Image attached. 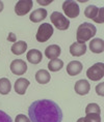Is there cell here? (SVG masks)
Listing matches in <instances>:
<instances>
[{"mask_svg":"<svg viewBox=\"0 0 104 122\" xmlns=\"http://www.w3.org/2000/svg\"><path fill=\"white\" fill-rule=\"evenodd\" d=\"M31 122H62L63 112L56 102L50 99L36 100L28 109Z\"/></svg>","mask_w":104,"mask_h":122,"instance_id":"obj_1","label":"cell"},{"mask_svg":"<svg viewBox=\"0 0 104 122\" xmlns=\"http://www.w3.org/2000/svg\"><path fill=\"white\" fill-rule=\"evenodd\" d=\"M96 32H97V29L93 24L87 23V22L80 24L77 29V33H76L77 42L85 44V41H90L92 37H94Z\"/></svg>","mask_w":104,"mask_h":122,"instance_id":"obj_2","label":"cell"},{"mask_svg":"<svg viewBox=\"0 0 104 122\" xmlns=\"http://www.w3.org/2000/svg\"><path fill=\"white\" fill-rule=\"evenodd\" d=\"M104 8H98L95 5H88L84 10L85 17L88 19L94 20L96 23H103L104 22Z\"/></svg>","mask_w":104,"mask_h":122,"instance_id":"obj_3","label":"cell"},{"mask_svg":"<svg viewBox=\"0 0 104 122\" xmlns=\"http://www.w3.org/2000/svg\"><path fill=\"white\" fill-rule=\"evenodd\" d=\"M51 23L58 30H67L70 27V21L58 11H54L50 16Z\"/></svg>","mask_w":104,"mask_h":122,"instance_id":"obj_4","label":"cell"},{"mask_svg":"<svg viewBox=\"0 0 104 122\" xmlns=\"http://www.w3.org/2000/svg\"><path fill=\"white\" fill-rule=\"evenodd\" d=\"M53 34V27L49 23H44L39 27L36 32V41L39 42H45Z\"/></svg>","mask_w":104,"mask_h":122,"instance_id":"obj_5","label":"cell"},{"mask_svg":"<svg viewBox=\"0 0 104 122\" xmlns=\"http://www.w3.org/2000/svg\"><path fill=\"white\" fill-rule=\"evenodd\" d=\"M87 78L92 81H100L104 77V64L102 62H98L90 67L87 71Z\"/></svg>","mask_w":104,"mask_h":122,"instance_id":"obj_6","label":"cell"},{"mask_svg":"<svg viewBox=\"0 0 104 122\" xmlns=\"http://www.w3.org/2000/svg\"><path fill=\"white\" fill-rule=\"evenodd\" d=\"M63 10L67 17L69 18H76L80 13V8L77 2L73 0H67L63 3Z\"/></svg>","mask_w":104,"mask_h":122,"instance_id":"obj_7","label":"cell"},{"mask_svg":"<svg viewBox=\"0 0 104 122\" xmlns=\"http://www.w3.org/2000/svg\"><path fill=\"white\" fill-rule=\"evenodd\" d=\"M32 6V0H20L17 2L16 6H15V13L17 14V16H24L31 10Z\"/></svg>","mask_w":104,"mask_h":122,"instance_id":"obj_8","label":"cell"},{"mask_svg":"<svg viewBox=\"0 0 104 122\" xmlns=\"http://www.w3.org/2000/svg\"><path fill=\"white\" fill-rule=\"evenodd\" d=\"M11 71L14 75L21 76L25 74L27 71V64L22 59H16L11 63Z\"/></svg>","mask_w":104,"mask_h":122,"instance_id":"obj_9","label":"cell"},{"mask_svg":"<svg viewBox=\"0 0 104 122\" xmlns=\"http://www.w3.org/2000/svg\"><path fill=\"white\" fill-rule=\"evenodd\" d=\"M75 92L79 95H87L90 92L91 85L87 80H79L75 83Z\"/></svg>","mask_w":104,"mask_h":122,"instance_id":"obj_10","label":"cell"},{"mask_svg":"<svg viewBox=\"0 0 104 122\" xmlns=\"http://www.w3.org/2000/svg\"><path fill=\"white\" fill-rule=\"evenodd\" d=\"M60 53H62V49L57 45L48 46L45 50V56L47 57L48 59H51V60L56 59L57 57H59Z\"/></svg>","mask_w":104,"mask_h":122,"instance_id":"obj_11","label":"cell"},{"mask_svg":"<svg viewBox=\"0 0 104 122\" xmlns=\"http://www.w3.org/2000/svg\"><path fill=\"white\" fill-rule=\"evenodd\" d=\"M87 52V45L85 44H80V42H74L70 47V53L71 55L75 57L82 56Z\"/></svg>","mask_w":104,"mask_h":122,"instance_id":"obj_12","label":"cell"},{"mask_svg":"<svg viewBox=\"0 0 104 122\" xmlns=\"http://www.w3.org/2000/svg\"><path fill=\"white\" fill-rule=\"evenodd\" d=\"M29 84H30V82L28 80H26V79H24V78L18 79L16 81V83H15V91L18 94H20V95H23V94H25Z\"/></svg>","mask_w":104,"mask_h":122,"instance_id":"obj_13","label":"cell"},{"mask_svg":"<svg viewBox=\"0 0 104 122\" xmlns=\"http://www.w3.org/2000/svg\"><path fill=\"white\" fill-rule=\"evenodd\" d=\"M26 58H27V60L31 63V64H39V63L42 61L43 55L39 50H36V49H32V50L27 52Z\"/></svg>","mask_w":104,"mask_h":122,"instance_id":"obj_14","label":"cell"},{"mask_svg":"<svg viewBox=\"0 0 104 122\" xmlns=\"http://www.w3.org/2000/svg\"><path fill=\"white\" fill-rule=\"evenodd\" d=\"M46 17H47V10L45 8H39V10H33L30 14L29 19L33 23H39V22H42L43 20H45Z\"/></svg>","mask_w":104,"mask_h":122,"instance_id":"obj_15","label":"cell"},{"mask_svg":"<svg viewBox=\"0 0 104 122\" xmlns=\"http://www.w3.org/2000/svg\"><path fill=\"white\" fill-rule=\"evenodd\" d=\"M82 71V63L79 61H71L67 65V72L70 76H77Z\"/></svg>","mask_w":104,"mask_h":122,"instance_id":"obj_16","label":"cell"},{"mask_svg":"<svg viewBox=\"0 0 104 122\" xmlns=\"http://www.w3.org/2000/svg\"><path fill=\"white\" fill-rule=\"evenodd\" d=\"M90 50L93 53L100 54L103 53L104 51V41L101 38H94L93 41H91L90 42Z\"/></svg>","mask_w":104,"mask_h":122,"instance_id":"obj_17","label":"cell"},{"mask_svg":"<svg viewBox=\"0 0 104 122\" xmlns=\"http://www.w3.org/2000/svg\"><path fill=\"white\" fill-rule=\"evenodd\" d=\"M50 79H51L50 74L45 69H41L35 74V80L40 84H47L48 82H50Z\"/></svg>","mask_w":104,"mask_h":122,"instance_id":"obj_18","label":"cell"},{"mask_svg":"<svg viewBox=\"0 0 104 122\" xmlns=\"http://www.w3.org/2000/svg\"><path fill=\"white\" fill-rule=\"evenodd\" d=\"M27 49V44L23 41H17L12 46V52L15 54V55H21L23 54L24 52L26 51Z\"/></svg>","mask_w":104,"mask_h":122,"instance_id":"obj_19","label":"cell"},{"mask_svg":"<svg viewBox=\"0 0 104 122\" xmlns=\"http://www.w3.org/2000/svg\"><path fill=\"white\" fill-rule=\"evenodd\" d=\"M11 89H12V84H11L10 80L6 78L0 79V93L3 94V95L8 94Z\"/></svg>","mask_w":104,"mask_h":122,"instance_id":"obj_20","label":"cell"},{"mask_svg":"<svg viewBox=\"0 0 104 122\" xmlns=\"http://www.w3.org/2000/svg\"><path fill=\"white\" fill-rule=\"evenodd\" d=\"M63 66H64V61L58 59V58L51 60L48 63V68L50 71H58L63 68Z\"/></svg>","mask_w":104,"mask_h":122,"instance_id":"obj_21","label":"cell"},{"mask_svg":"<svg viewBox=\"0 0 104 122\" xmlns=\"http://www.w3.org/2000/svg\"><path fill=\"white\" fill-rule=\"evenodd\" d=\"M84 122H101L100 114L97 113H91V114H87V116L83 118Z\"/></svg>","mask_w":104,"mask_h":122,"instance_id":"obj_22","label":"cell"},{"mask_svg":"<svg viewBox=\"0 0 104 122\" xmlns=\"http://www.w3.org/2000/svg\"><path fill=\"white\" fill-rule=\"evenodd\" d=\"M91 113H97V114H100V108L97 103H88L85 108V114H91Z\"/></svg>","mask_w":104,"mask_h":122,"instance_id":"obj_23","label":"cell"},{"mask_svg":"<svg viewBox=\"0 0 104 122\" xmlns=\"http://www.w3.org/2000/svg\"><path fill=\"white\" fill-rule=\"evenodd\" d=\"M0 122H13V120L5 112L0 111Z\"/></svg>","mask_w":104,"mask_h":122,"instance_id":"obj_24","label":"cell"},{"mask_svg":"<svg viewBox=\"0 0 104 122\" xmlns=\"http://www.w3.org/2000/svg\"><path fill=\"white\" fill-rule=\"evenodd\" d=\"M15 122H31L29 118H27L25 115L23 114H20V115H17L16 119H15Z\"/></svg>","mask_w":104,"mask_h":122,"instance_id":"obj_25","label":"cell"},{"mask_svg":"<svg viewBox=\"0 0 104 122\" xmlns=\"http://www.w3.org/2000/svg\"><path fill=\"white\" fill-rule=\"evenodd\" d=\"M103 87H104V84H103V83H100L99 85H97V87H96V92H97L98 95H100V96H103V95H104Z\"/></svg>","mask_w":104,"mask_h":122,"instance_id":"obj_26","label":"cell"},{"mask_svg":"<svg viewBox=\"0 0 104 122\" xmlns=\"http://www.w3.org/2000/svg\"><path fill=\"white\" fill-rule=\"evenodd\" d=\"M7 41H16V35H15L13 32H11L10 34H8Z\"/></svg>","mask_w":104,"mask_h":122,"instance_id":"obj_27","label":"cell"},{"mask_svg":"<svg viewBox=\"0 0 104 122\" xmlns=\"http://www.w3.org/2000/svg\"><path fill=\"white\" fill-rule=\"evenodd\" d=\"M52 2V0H50V1H38V3L39 4H42V5H46V4H49V3H51Z\"/></svg>","mask_w":104,"mask_h":122,"instance_id":"obj_28","label":"cell"},{"mask_svg":"<svg viewBox=\"0 0 104 122\" xmlns=\"http://www.w3.org/2000/svg\"><path fill=\"white\" fill-rule=\"evenodd\" d=\"M3 10V2L2 1H0V13Z\"/></svg>","mask_w":104,"mask_h":122,"instance_id":"obj_29","label":"cell"},{"mask_svg":"<svg viewBox=\"0 0 104 122\" xmlns=\"http://www.w3.org/2000/svg\"><path fill=\"white\" fill-rule=\"evenodd\" d=\"M77 122H84V120H83V117H82V118H79L78 120H77Z\"/></svg>","mask_w":104,"mask_h":122,"instance_id":"obj_30","label":"cell"}]
</instances>
